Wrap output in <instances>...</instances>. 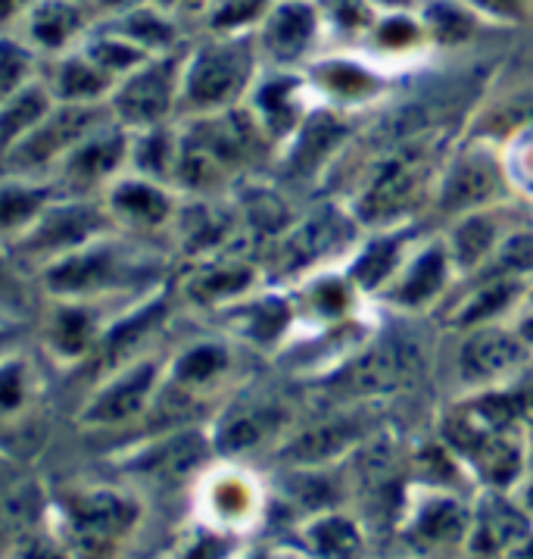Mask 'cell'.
<instances>
[{
	"instance_id": "6da1fadb",
	"label": "cell",
	"mask_w": 533,
	"mask_h": 559,
	"mask_svg": "<svg viewBox=\"0 0 533 559\" xmlns=\"http://www.w3.org/2000/svg\"><path fill=\"white\" fill-rule=\"evenodd\" d=\"M47 300L129 307L162 292L166 263L141 238L110 231L35 275Z\"/></svg>"
},
{
	"instance_id": "7a4b0ae2",
	"label": "cell",
	"mask_w": 533,
	"mask_h": 559,
	"mask_svg": "<svg viewBox=\"0 0 533 559\" xmlns=\"http://www.w3.org/2000/svg\"><path fill=\"white\" fill-rule=\"evenodd\" d=\"M253 72L256 47L250 35H209L201 45H187L181 63L178 116L197 119L238 110V100L253 85Z\"/></svg>"
},
{
	"instance_id": "3957f363",
	"label": "cell",
	"mask_w": 533,
	"mask_h": 559,
	"mask_svg": "<svg viewBox=\"0 0 533 559\" xmlns=\"http://www.w3.org/2000/svg\"><path fill=\"white\" fill-rule=\"evenodd\" d=\"M110 231L116 228L97 198L57 194L23 238L10 245V253L20 260L25 272L38 275L47 266L66 260L69 253L88 247L90 241H97Z\"/></svg>"
},
{
	"instance_id": "277c9868",
	"label": "cell",
	"mask_w": 533,
	"mask_h": 559,
	"mask_svg": "<svg viewBox=\"0 0 533 559\" xmlns=\"http://www.w3.org/2000/svg\"><path fill=\"white\" fill-rule=\"evenodd\" d=\"M141 519V503L119 488H85L63 500V544L72 559H110Z\"/></svg>"
},
{
	"instance_id": "5b68a950",
	"label": "cell",
	"mask_w": 533,
	"mask_h": 559,
	"mask_svg": "<svg viewBox=\"0 0 533 559\" xmlns=\"http://www.w3.org/2000/svg\"><path fill=\"white\" fill-rule=\"evenodd\" d=\"M162 379H166V362L154 354L100 376L78 406V426L112 431L147 419Z\"/></svg>"
},
{
	"instance_id": "8992f818",
	"label": "cell",
	"mask_w": 533,
	"mask_h": 559,
	"mask_svg": "<svg viewBox=\"0 0 533 559\" xmlns=\"http://www.w3.org/2000/svg\"><path fill=\"white\" fill-rule=\"evenodd\" d=\"M184 50L150 57L147 63L122 75L112 88L107 110L116 126L125 132H144L178 119V91H181V63Z\"/></svg>"
},
{
	"instance_id": "52a82bcc",
	"label": "cell",
	"mask_w": 533,
	"mask_h": 559,
	"mask_svg": "<svg viewBox=\"0 0 533 559\" xmlns=\"http://www.w3.org/2000/svg\"><path fill=\"white\" fill-rule=\"evenodd\" d=\"M104 119H110L107 107H75L53 104L45 119L25 134L23 141L7 154L0 176H23V179H53L69 151Z\"/></svg>"
},
{
	"instance_id": "ba28073f",
	"label": "cell",
	"mask_w": 533,
	"mask_h": 559,
	"mask_svg": "<svg viewBox=\"0 0 533 559\" xmlns=\"http://www.w3.org/2000/svg\"><path fill=\"white\" fill-rule=\"evenodd\" d=\"M129 138L122 126L104 119L90 129L53 173V185L69 198H97L129 169Z\"/></svg>"
},
{
	"instance_id": "9c48e42d",
	"label": "cell",
	"mask_w": 533,
	"mask_h": 559,
	"mask_svg": "<svg viewBox=\"0 0 533 559\" xmlns=\"http://www.w3.org/2000/svg\"><path fill=\"white\" fill-rule=\"evenodd\" d=\"M100 203L119 235H132L141 241L172 228L178 213L172 185L134 176L129 169L100 194Z\"/></svg>"
},
{
	"instance_id": "30bf717a",
	"label": "cell",
	"mask_w": 533,
	"mask_h": 559,
	"mask_svg": "<svg viewBox=\"0 0 533 559\" xmlns=\"http://www.w3.org/2000/svg\"><path fill=\"white\" fill-rule=\"evenodd\" d=\"M107 307L82 300H50L41 313V347L50 362L72 369L88 366L107 329Z\"/></svg>"
},
{
	"instance_id": "8fae6325",
	"label": "cell",
	"mask_w": 533,
	"mask_h": 559,
	"mask_svg": "<svg viewBox=\"0 0 533 559\" xmlns=\"http://www.w3.org/2000/svg\"><path fill=\"white\" fill-rule=\"evenodd\" d=\"M94 28L85 0H35L16 28L28 50L45 63L82 45Z\"/></svg>"
},
{
	"instance_id": "7c38bea8",
	"label": "cell",
	"mask_w": 533,
	"mask_h": 559,
	"mask_svg": "<svg viewBox=\"0 0 533 559\" xmlns=\"http://www.w3.org/2000/svg\"><path fill=\"white\" fill-rule=\"evenodd\" d=\"M41 82L53 97V104H75V107H107L116 88V82L90 60L82 45L63 57L45 60Z\"/></svg>"
},
{
	"instance_id": "4fadbf2b",
	"label": "cell",
	"mask_w": 533,
	"mask_h": 559,
	"mask_svg": "<svg viewBox=\"0 0 533 559\" xmlns=\"http://www.w3.org/2000/svg\"><path fill=\"white\" fill-rule=\"evenodd\" d=\"M57 194L60 188L47 179L0 176V245L20 241Z\"/></svg>"
},
{
	"instance_id": "5bb4252c",
	"label": "cell",
	"mask_w": 533,
	"mask_h": 559,
	"mask_svg": "<svg viewBox=\"0 0 533 559\" xmlns=\"http://www.w3.org/2000/svg\"><path fill=\"white\" fill-rule=\"evenodd\" d=\"M203 456H206V441L201 431L172 428V431H159V438L144 448V453L137 456V472L154 475L159 481H181L184 475L201 466Z\"/></svg>"
},
{
	"instance_id": "9a60e30c",
	"label": "cell",
	"mask_w": 533,
	"mask_h": 559,
	"mask_svg": "<svg viewBox=\"0 0 533 559\" xmlns=\"http://www.w3.org/2000/svg\"><path fill=\"white\" fill-rule=\"evenodd\" d=\"M312 35H315V13L300 0H284L271 7L266 20L259 23V45L268 57L281 63L296 60L310 47Z\"/></svg>"
},
{
	"instance_id": "2e32d148",
	"label": "cell",
	"mask_w": 533,
	"mask_h": 559,
	"mask_svg": "<svg viewBox=\"0 0 533 559\" xmlns=\"http://www.w3.org/2000/svg\"><path fill=\"white\" fill-rule=\"evenodd\" d=\"M129 173L162 181L175 188V169L181 157V126L166 122L144 132H129Z\"/></svg>"
},
{
	"instance_id": "e0dca14e",
	"label": "cell",
	"mask_w": 533,
	"mask_h": 559,
	"mask_svg": "<svg viewBox=\"0 0 533 559\" xmlns=\"http://www.w3.org/2000/svg\"><path fill=\"white\" fill-rule=\"evenodd\" d=\"M38 397H41V376L35 359L23 347L10 350L0 359V428L20 426L38 406Z\"/></svg>"
},
{
	"instance_id": "ac0fdd59",
	"label": "cell",
	"mask_w": 533,
	"mask_h": 559,
	"mask_svg": "<svg viewBox=\"0 0 533 559\" xmlns=\"http://www.w3.org/2000/svg\"><path fill=\"white\" fill-rule=\"evenodd\" d=\"M104 25H112L119 35H125L147 57H162V53H175L181 47H187L184 35H181V20H175L172 13H166L154 0Z\"/></svg>"
},
{
	"instance_id": "d6986e66",
	"label": "cell",
	"mask_w": 533,
	"mask_h": 559,
	"mask_svg": "<svg viewBox=\"0 0 533 559\" xmlns=\"http://www.w3.org/2000/svg\"><path fill=\"white\" fill-rule=\"evenodd\" d=\"M419 181H422V159L393 157L375 176V181L368 185V191L362 198V213L368 219H378L384 213H393L397 206H402L415 194Z\"/></svg>"
},
{
	"instance_id": "ffe728a7",
	"label": "cell",
	"mask_w": 533,
	"mask_h": 559,
	"mask_svg": "<svg viewBox=\"0 0 533 559\" xmlns=\"http://www.w3.org/2000/svg\"><path fill=\"white\" fill-rule=\"evenodd\" d=\"M524 359V344L506 332H481L462 347V372L468 379H496Z\"/></svg>"
},
{
	"instance_id": "44dd1931",
	"label": "cell",
	"mask_w": 533,
	"mask_h": 559,
	"mask_svg": "<svg viewBox=\"0 0 533 559\" xmlns=\"http://www.w3.org/2000/svg\"><path fill=\"white\" fill-rule=\"evenodd\" d=\"M228 366V354L219 344H194L187 350H181L178 357L166 362V384L178 391L181 397L194 394L197 388L216 381Z\"/></svg>"
},
{
	"instance_id": "7402d4cb",
	"label": "cell",
	"mask_w": 533,
	"mask_h": 559,
	"mask_svg": "<svg viewBox=\"0 0 533 559\" xmlns=\"http://www.w3.org/2000/svg\"><path fill=\"white\" fill-rule=\"evenodd\" d=\"M82 50L110 75L112 82H119L122 75H129L132 69H137L141 63L150 60L141 47H134L125 35H119L112 25L104 23H97L90 28L88 38L82 41Z\"/></svg>"
},
{
	"instance_id": "603a6c76",
	"label": "cell",
	"mask_w": 533,
	"mask_h": 559,
	"mask_svg": "<svg viewBox=\"0 0 533 559\" xmlns=\"http://www.w3.org/2000/svg\"><path fill=\"white\" fill-rule=\"evenodd\" d=\"M496 169L487 157L459 159L444 185L446 210H465L484 203L496 191Z\"/></svg>"
},
{
	"instance_id": "cb8c5ba5",
	"label": "cell",
	"mask_w": 533,
	"mask_h": 559,
	"mask_svg": "<svg viewBox=\"0 0 533 559\" xmlns=\"http://www.w3.org/2000/svg\"><path fill=\"white\" fill-rule=\"evenodd\" d=\"M419 359L409 347L402 344H387L375 354L362 359L350 372V384L353 388H393L397 381H405L415 376Z\"/></svg>"
},
{
	"instance_id": "d4e9b609",
	"label": "cell",
	"mask_w": 533,
	"mask_h": 559,
	"mask_svg": "<svg viewBox=\"0 0 533 559\" xmlns=\"http://www.w3.org/2000/svg\"><path fill=\"white\" fill-rule=\"evenodd\" d=\"M347 241V225L340 216H315L312 223L296 228L284 245V266H306L328 253L334 247Z\"/></svg>"
},
{
	"instance_id": "484cf974",
	"label": "cell",
	"mask_w": 533,
	"mask_h": 559,
	"mask_svg": "<svg viewBox=\"0 0 533 559\" xmlns=\"http://www.w3.org/2000/svg\"><path fill=\"white\" fill-rule=\"evenodd\" d=\"M41 79V60L20 35H0V104Z\"/></svg>"
},
{
	"instance_id": "4316f807",
	"label": "cell",
	"mask_w": 533,
	"mask_h": 559,
	"mask_svg": "<svg viewBox=\"0 0 533 559\" xmlns=\"http://www.w3.org/2000/svg\"><path fill=\"white\" fill-rule=\"evenodd\" d=\"M290 79H268L266 85L256 88V126L268 134H284L296 122V100H293Z\"/></svg>"
},
{
	"instance_id": "83f0119b",
	"label": "cell",
	"mask_w": 533,
	"mask_h": 559,
	"mask_svg": "<svg viewBox=\"0 0 533 559\" xmlns=\"http://www.w3.org/2000/svg\"><path fill=\"white\" fill-rule=\"evenodd\" d=\"M32 313V292H28V272L10 253V247L0 245V322L23 325Z\"/></svg>"
},
{
	"instance_id": "f1b7e54d",
	"label": "cell",
	"mask_w": 533,
	"mask_h": 559,
	"mask_svg": "<svg viewBox=\"0 0 533 559\" xmlns=\"http://www.w3.org/2000/svg\"><path fill=\"white\" fill-rule=\"evenodd\" d=\"M271 10L268 0H213L203 13L209 35H246L250 25H259Z\"/></svg>"
},
{
	"instance_id": "f546056e",
	"label": "cell",
	"mask_w": 533,
	"mask_h": 559,
	"mask_svg": "<svg viewBox=\"0 0 533 559\" xmlns=\"http://www.w3.org/2000/svg\"><path fill=\"white\" fill-rule=\"evenodd\" d=\"M350 438H353V428L347 426V423L312 428V431H306L303 438H296L284 450V456L293 460V463H322V460H328V456H334V453H340V450L347 448Z\"/></svg>"
},
{
	"instance_id": "4dcf8cb0",
	"label": "cell",
	"mask_w": 533,
	"mask_h": 559,
	"mask_svg": "<svg viewBox=\"0 0 533 559\" xmlns=\"http://www.w3.org/2000/svg\"><path fill=\"white\" fill-rule=\"evenodd\" d=\"M524 532H528L524 515H518L506 503H489L477 525V550H502Z\"/></svg>"
},
{
	"instance_id": "1f68e13d",
	"label": "cell",
	"mask_w": 533,
	"mask_h": 559,
	"mask_svg": "<svg viewBox=\"0 0 533 559\" xmlns=\"http://www.w3.org/2000/svg\"><path fill=\"white\" fill-rule=\"evenodd\" d=\"M275 426H278V413H275V409H246V413H238V416H231V419L219 428V448H253V444H259Z\"/></svg>"
},
{
	"instance_id": "d6a6232c",
	"label": "cell",
	"mask_w": 533,
	"mask_h": 559,
	"mask_svg": "<svg viewBox=\"0 0 533 559\" xmlns=\"http://www.w3.org/2000/svg\"><path fill=\"white\" fill-rule=\"evenodd\" d=\"M246 282H250V272L244 266H216L191 282V294H194V300L216 304L222 297L244 292Z\"/></svg>"
},
{
	"instance_id": "836d02e7",
	"label": "cell",
	"mask_w": 533,
	"mask_h": 559,
	"mask_svg": "<svg viewBox=\"0 0 533 559\" xmlns=\"http://www.w3.org/2000/svg\"><path fill=\"white\" fill-rule=\"evenodd\" d=\"M440 282H444V257L437 250H431V253H424L422 260L412 266L405 285H402L400 297L405 304H419V300H424V297H431V294L437 292Z\"/></svg>"
},
{
	"instance_id": "e575fe53",
	"label": "cell",
	"mask_w": 533,
	"mask_h": 559,
	"mask_svg": "<svg viewBox=\"0 0 533 559\" xmlns=\"http://www.w3.org/2000/svg\"><path fill=\"white\" fill-rule=\"evenodd\" d=\"M493 245V223L489 219H468L462 228H456V260L462 263V266H474L484 253Z\"/></svg>"
},
{
	"instance_id": "d590c367",
	"label": "cell",
	"mask_w": 533,
	"mask_h": 559,
	"mask_svg": "<svg viewBox=\"0 0 533 559\" xmlns=\"http://www.w3.org/2000/svg\"><path fill=\"white\" fill-rule=\"evenodd\" d=\"M337 134H340L337 119H331V116H312L310 126H306V132H303V138H300L296 159H300L303 166L318 163V157H322V154L331 147L334 141H337Z\"/></svg>"
},
{
	"instance_id": "8d00e7d4",
	"label": "cell",
	"mask_w": 533,
	"mask_h": 559,
	"mask_svg": "<svg viewBox=\"0 0 533 559\" xmlns=\"http://www.w3.org/2000/svg\"><path fill=\"white\" fill-rule=\"evenodd\" d=\"M514 294H518V285H514V282H493V285H487L484 292L468 304L465 313L459 316V319H462V322H481V319H487V316L499 313L502 307H509L511 300H514Z\"/></svg>"
},
{
	"instance_id": "74e56055",
	"label": "cell",
	"mask_w": 533,
	"mask_h": 559,
	"mask_svg": "<svg viewBox=\"0 0 533 559\" xmlns=\"http://www.w3.org/2000/svg\"><path fill=\"white\" fill-rule=\"evenodd\" d=\"M427 20L434 25V35H440L444 41H462L471 35V16H468L462 7H456V3H437V7H431V13H427Z\"/></svg>"
},
{
	"instance_id": "f35d334b",
	"label": "cell",
	"mask_w": 533,
	"mask_h": 559,
	"mask_svg": "<svg viewBox=\"0 0 533 559\" xmlns=\"http://www.w3.org/2000/svg\"><path fill=\"white\" fill-rule=\"evenodd\" d=\"M312 537H315L318 550L328 557H350L355 550V532L343 519H328V522L315 525Z\"/></svg>"
},
{
	"instance_id": "ab89813d",
	"label": "cell",
	"mask_w": 533,
	"mask_h": 559,
	"mask_svg": "<svg viewBox=\"0 0 533 559\" xmlns=\"http://www.w3.org/2000/svg\"><path fill=\"white\" fill-rule=\"evenodd\" d=\"M393 257H397V247L390 245V241H380V245L372 247V250L359 260L355 278H362L365 288H375L380 278L390 272V266H393Z\"/></svg>"
},
{
	"instance_id": "60d3db41",
	"label": "cell",
	"mask_w": 533,
	"mask_h": 559,
	"mask_svg": "<svg viewBox=\"0 0 533 559\" xmlns=\"http://www.w3.org/2000/svg\"><path fill=\"white\" fill-rule=\"evenodd\" d=\"M13 550H16V559H72L63 537L41 535L38 528L32 535H25Z\"/></svg>"
},
{
	"instance_id": "b9f144b4",
	"label": "cell",
	"mask_w": 533,
	"mask_h": 559,
	"mask_svg": "<svg viewBox=\"0 0 533 559\" xmlns=\"http://www.w3.org/2000/svg\"><path fill=\"white\" fill-rule=\"evenodd\" d=\"M422 532L427 537H452L456 532H462V510L452 507V503H444V507H431L427 515L422 519Z\"/></svg>"
},
{
	"instance_id": "7bdbcfd3",
	"label": "cell",
	"mask_w": 533,
	"mask_h": 559,
	"mask_svg": "<svg viewBox=\"0 0 533 559\" xmlns=\"http://www.w3.org/2000/svg\"><path fill=\"white\" fill-rule=\"evenodd\" d=\"M144 3H150V0H85V7H88L94 25L112 23V20H119V16H125V13H132V10L144 7Z\"/></svg>"
},
{
	"instance_id": "ee69618b",
	"label": "cell",
	"mask_w": 533,
	"mask_h": 559,
	"mask_svg": "<svg viewBox=\"0 0 533 559\" xmlns=\"http://www.w3.org/2000/svg\"><path fill=\"white\" fill-rule=\"evenodd\" d=\"M32 3L35 0H0V35H16Z\"/></svg>"
},
{
	"instance_id": "f6af8a7d",
	"label": "cell",
	"mask_w": 533,
	"mask_h": 559,
	"mask_svg": "<svg viewBox=\"0 0 533 559\" xmlns=\"http://www.w3.org/2000/svg\"><path fill=\"white\" fill-rule=\"evenodd\" d=\"M159 3L166 13H172L175 20H203V13H206V7L213 3V0H154Z\"/></svg>"
},
{
	"instance_id": "bcb514c9",
	"label": "cell",
	"mask_w": 533,
	"mask_h": 559,
	"mask_svg": "<svg viewBox=\"0 0 533 559\" xmlns=\"http://www.w3.org/2000/svg\"><path fill=\"white\" fill-rule=\"evenodd\" d=\"M468 3H474L477 10H487L493 16H518L521 13V0H468Z\"/></svg>"
},
{
	"instance_id": "7dc6e473",
	"label": "cell",
	"mask_w": 533,
	"mask_h": 559,
	"mask_svg": "<svg viewBox=\"0 0 533 559\" xmlns=\"http://www.w3.org/2000/svg\"><path fill=\"white\" fill-rule=\"evenodd\" d=\"M20 347V325L13 322H0V359L7 357L10 350Z\"/></svg>"
},
{
	"instance_id": "c3c4849f",
	"label": "cell",
	"mask_w": 533,
	"mask_h": 559,
	"mask_svg": "<svg viewBox=\"0 0 533 559\" xmlns=\"http://www.w3.org/2000/svg\"><path fill=\"white\" fill-rule=\"evenodd\" d=\"M514 559H533V547H528L524 554H518V557H514Z\"/></svg>"
},
{
	"instance_id": "681fc988",
	"label": "cell",
	"mask_w": 533,
	"mask_h": 559,
	"mask_svg": "<svg viewBox=\"0 0 533 559\" xmlns=\"http://www.w3.org/2000/svg\"><path fill=\"white\" fill-rule=\"evenodd\" d=\"M528 332H531V335H528V337H533V319H531V322H528Z\"/></svg>"
},
{
	"instance_id": "f907efd6",
	"label": "cell",
	"mask_w": 533,
	"mask_h": 559,
	"mask_svg": "<svg viewBox=\"0 0 533 559\" xmlns=\"http://www.w3.org/2000/svg\"><path fill=\"white\" fill-rule=\"evenodd\" d=\"M528 500H531V507H533V488H531V493H528Z\"/></svg>"
}]
</instances>
